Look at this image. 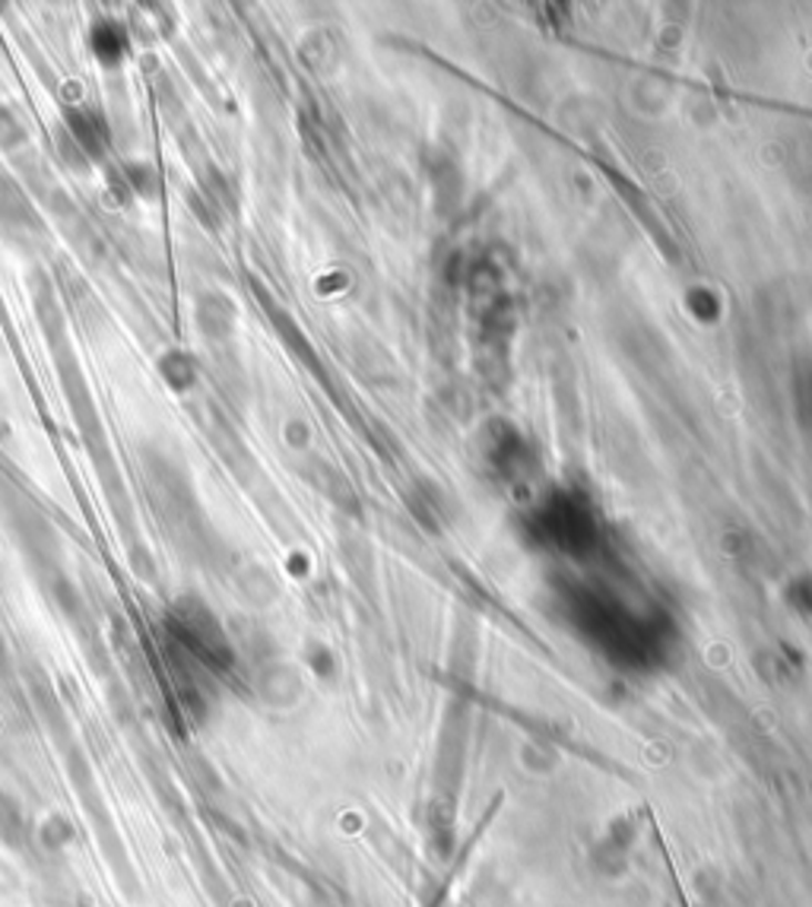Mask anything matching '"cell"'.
<instances>
[{"mask_svg": "<svg viewBox=\"0 0 812 907\" xmlns=\"http://www.w3.org/2000/svg\"><path fill=\"white\" fill-rule=\"evenodd\" d=\"M197 327L209 340H219L233 330V305L223 295L209 293L197 305Z\"/></svg>", "mask_w": 812, "mask_h": 907, "instance_id": "1", "label": "cell"}, {"mask_svg": "<svg viewBox=\"0 0 812 907\" xmlns=\"http://www.w3.org/2000/svg\"><path fill=\"white\" fill-rule=\"evenodd\" d=\"M160 368H163L165 381L172 387H178V390H185L194 381V365L187 363V356H182V353H168L163 363H160Z\"/></svg>", "mask_w": 812, "mask_h": 907, "instance_id": "2", "label": "cell"}]
</instances>
